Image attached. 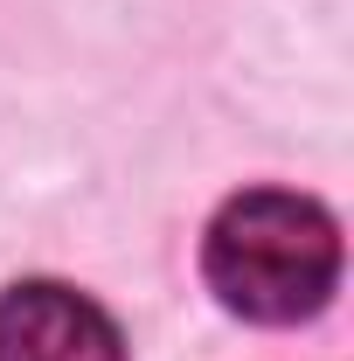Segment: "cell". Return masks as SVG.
Segmentation results:
<instances>
[{
    "label": "cell",
    "instance_id": "cell-1",
    "mask_svg": "<svg viewBox=\"0 0 354 361\" xmlns=\"http://www.w3.org/2000/svg\"><path fill=\"white\" fill-rule=\"evenodd\" d=\"M202 278L257 326L312 319L341 285V223L292 188H243L202 236Z\"/></svg>",
    "mask_w": 354,
    "mask_h": 361
},
{
    "label": "cell",
    "instance_id": "cell-2",
    "mask_svg": "<svg viewBox=\"0 0 354 361\" xmlns=\"http://www.w3.org/2000/svg\"><path fill=\"white\" fill-rule=\"evenodd\" d=\"M0 361H126V334L90 292L28 278L0 292Z\"/></svg>",
    "mask_w": 354,
    "mask_h": 361
}]
</instances>
